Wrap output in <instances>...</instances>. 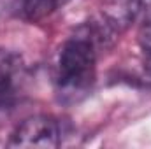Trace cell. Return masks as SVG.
<instances>
[{
  "label": "cell",
  "instance_id": "cell-1",
  "mask_svg": "<svg viewBox=\"0 0 151 149\" xmlns=\"http://www.w3.org/2000/svg\"><path fill=\"white\" fill-rule=\"evenodd\" d=\"M97 46L81 28L67 39L56 56L55 86L60 100L79 102L93 86Z\"/></svg>",
  "mask_w": 151,
  "mask_h": 149
},
{
  "label": "cell",
  "instance_id": "cell-2",
  "mask_svg": "<svg viewBox=\"0 0 151 149\" xmlns=\"http://www.w3.org/2000/svg\"><path fill=\"white\" fill-rule=\"evenodd\" d=\"M62 142V126L56 117L35 114L16 126L7 142L9 148H58Z\"/></svg>",
  "mask_w": 151,
  "mask_h": 149
},
{
  "label": "cell",
  "instance_id": "cell-3",
  "mask_svg": "<svg viewBox=\"0 0 151 149\" xmlns=\"http://www.w3.org/2000/svg\"><path fill=\"white\" fill-rule=\"evenodd\" d=\"M25 65L21 58L11 51L0 49V109L11 107L21 90Z\"/></svg>",
  "mask_w": 151,
  "mask_h": 149
},
{
  "label": "cell",
  "instance_id": "cell-4",
  "mask_svg": "<svg viewBox=\"0 0 151 149\" xmlns=\"http://www.w3.org/2000/svg\"><path fill=\"white\" fill-rule=\"evenodd\" d=\"M58 4L60 0H0L2 9L30 23H37L49 16Z\"/></svg>",
  "mask_w": 151,
  "mask_h": 149
}]
</instances>
